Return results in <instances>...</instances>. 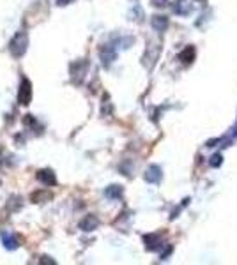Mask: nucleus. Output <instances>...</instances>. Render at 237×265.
<instances>
[{"instance_id":"obj_1","label":"nucleus","mask_w":237,"mask_h":265,"mask_svg":"<svg viewBox=\"0 0 237 265\" xmlns=\"http://www.w3.org/2000/svg\"><path fill=\"white\" fill-rule=\"evenodd\" d=\"M27 46H29V34H27L25 30H20L16 32L15 37L11 39L9 43V51L13 57H21L23 53L27 51Z\"/></svg>"},{"instance_id":"obj_2","label":"nucleus","mask_w":237,"mask_h":265,"mask_svg":"<svg viewBox=\"0 0 237 265\" xmlns=\"http://www.w3.org/2000/svg\"><path fill=\"white\" fill-rule=\"evenodd\" d=\"M99 57H101V62H103L104 67L112 66V62L117 59V46H115V43L104 44L103 50H101V53H99Z\"/></svg>"},{"instance_id":"obj_3","label":"nucleus","mask_w":237,"mask_h":265,"mask_svg":"<svg viewBox=\"0 0 237 265\" xmlns=\"http://www.w3.org/2000/svg\"><path fill=\"white\" fill-rule=\"evenodd\" d=\"M30 99H32V85L27 78H23L20 85V90H18V101H20V104L27 106V104L30 103Z\"/></svg>"},{"instance_id":"obj_4","label":"nucleus","mask_w":237,"mask_h":265,"mask_svg":"<svg viewBox=\"0 0 237 265\" xmlns=\"http://www.w3.org/2000/svg\"><path fill=\"white\" fill-rule=\"evenodd\" d=\"M161 177H163V174H161V168L158 164H150L149 168L145 170V180L149 184H158Z\"/></svg>"},{"instance_id":"obj_5","label":"nucleus","mask_w":237,"mask_h":265,"mask_svg":"<svg viewBox=\"0 0 237 265\" xmlns=\"http://www.w3.org/2000/svg\"><path fill=\"white\" fill-rule=\"evenodd\" d=\"M2 244H4L5 250H16V248H20V240L16 237L15 234H11V232H2Z\"/></svg>"},{"instance_id":"obj_6","label":"nucleus","mask_w":237,"mask_h":265,"mask_svg":"<svg viewBox=\"0 0 237 265\" xmlns=\"http://www.w3.org/2000/svg\"><path fill=\"white\" fill-rule=\"evenodd\" d=\"M172 9L179 16H188L191 13V9H193V5H191L188 0H176L174 5H172Z\"/></svg>"},{"instance_id":"obj_7","label":"nucleus","mask_w":237,"mask_h":265,"mask_svg":"<svg viewBox=\"0 0 237 265\" xmlns=\"http://www.w3.org/2000/svg\"><path fill=\"white\" fill-rule=\"evenodd\" d=\"M37 180L44 186H55L57 184V178H55V174L52 170H39L37 172Z\"/></svg>"},{"instance_id":"obj_8","label":"nucleus","mask_w":237,"mask_h":265,"mask_svg":"<svg viewBox=\"0 0 237 265\" xmlns=\"http://www.w3.org/2000/svg\"><path fill=\"white\" fill-rule=\"evenodd\" d=\"M150 25L156 32H165L166 27H168V18L163 15H156L150 18Z\"/></svg>"},{"instance_id":"obj_9","label":"nucleus","mask_w":237,"mask_h":265,"mask_svg":"<svg viewBox=\"0 0 237 265\" xmlns=\"http://www.w3.org/2000/svg\"><path fill=\"white\" fill-rule=\"evenodd\" d=\"M98 224H99V220L96 216H87L83 221H80V230H83V232H92V230L98 228Z\"/></svg>"},{"instance_id":"obj_10","label":"nucleus","mask_w":237,"mask_h":265,"mask_svg":"<svg viewBox=\"0 0 237 265\" xmlns=\"http://www.w3.org/2000/svg\"><path fill=\"white\" fill-rule=\"evenodd\" d=\"M144 240H145V248L150 250V251H156L161 246V237L160 235H156V234L145 235Z\"/></svg>"},{"instance_id":"obj_11","label":"nucleus","mask_w":237,"mask_h":265,"mask_svg":"<svg viewBox=\"0 0 237 265\" xmlns=\"http://www.w3.org/2000/svg\"><path fill=\"white\" fill-rule=\"evenodd\" d=\"M104 196L108 200H118L122 196V186H117V184H112L104 189Z\"/></svg>"},{"instance_id":"obj_12","label":"nucleus","mask_w":237,"mask_h":265,"mask_svg":"<svg viewBox=\"0 0 237 265\" xmlns=\"http://www.w3.org/2000/svg\"><path fill=\"white\" fill-rule=\"evenodd\" d=\"M179 59H180L182 62H184V64L191 62L193 59H195V48H193V46H188L186 50H182V51L179 53Z\"/></svg>"},{"instance_id":"obj_13","label":"nucleus","mask_w":237,"mask_h":265,"mask_svg":"<svg viewBox=\"0 0 237 265\" xmlns=\"http://www.w3.org/2000/svg\"><path fill=\"white\" fill-rule=\"evenodd\" d=\"M222 161H223L222 154H214V156H212V158H211V161H209V164H211V166H214V168H216V166H220V164H222Z\"/></svg>"},{"instance_id":"obj_14","label":"nucleus","mask_w":237,"mask_h":265,"mask_svg":"<svg viewBox=\"0 0 237 265\" xmlns=\"http://www.w3.org/2000/svg\"><path fill=\"white\" fill-rule=\"evenodd\" d=\"M150 4L154 5V7H165L166 0H150Z\"/></svg>"},{"instance_id":"obj_15","label":"nucleus","mask_w":237,"mask_h":265,"mask_svg":"<svg viewBox=\"0 0 237 265\" xmlns=\"http://www.w3.org/2000/svg\"><path fill=\"white\" fill-rule=\"evenodd\" d=\"M74 0H57V4L59 5H69V4H73Z\"/></svg>"}]
</instances>
